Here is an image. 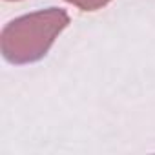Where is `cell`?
<instances>
[{
  "instance_id": "7a4b0ae2",
  "label": "cell",
  "mask_w": 155,
  "mask_h": 155,
  "mask_svg": "<svg viewBox=\"0 0 155 155\" xmlns=\"http://www.w3.org/2000/svg\"><path fill=\"white\" fill-rule=\"evenodd\" d=\"M68 2H73L77 6H81L82 9H95L99 6H104L108 0H68Z\"/></svg>"
},
{
  "instance_id": "6da1fadb",
  "label": "cell",
  "mask_w": 155,
  "mask_h": 155,
  "mask_svg": "<svg viewBox=\"0 0 155 155\" xmlns=\"http://www.w3.org/2000/svg\"><path fill=\"white\" fill-rule=\"evenodd\" d=\"M68 26V15L51 8L13 20L2 33V53L9 62H33L46 55L57 33Z\"/></svg>"
}]
</instances>
